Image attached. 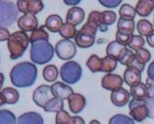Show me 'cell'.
I'll return each instance as SVG.
<instances>
[{"label": "cell", "instance_id": "7a4b0ae2", "mask_svg": "<svg viewBox=\"0 0 154 124\" xmlns=\"http://www.w3.org/2000/svg\"><path fill=\"white\" fill-rule=\"evenodd\" d=\"M55 49L48 40H40L30 43V60L34 64L44 65L53 58Z\"/></svg>", "mask_w": 154, "mask_h": 124}, {"label": "cell", "instance_id": "ffe728a7", "mask_svg": "<svg viewBox=\"0 0 154 124\" xmlns=\"http://www.w3.org/2000/svg\"><path fill=\"white\" fill-rule=\"evenodd\" d=\"M85 11L79 7H72L66 14V22L73 25L74 27L80 25L85 18Z\"/></svg>", "mask_w": 154, "mask_h": 124}, {"label": "cell", "instance_id": "cb8c5ba5", "mask_svg": "<svg viewBox=\"0 0 154 124\" xmlns=\"http://www.w3.org/2000/svg\"><path fill=\"white\" fill-rule=\"evenodd\" d=\"M63 25V19L62 17L59 16V15H56V14H53V15H50L46 21H45V28H47L51 32H59L62 26Z\"/></svg>", "mask_w": 154, "mask_h": 124}, {"label": "cell", "instance_id": "681fc988", "mask_svg": "<svg viewBox=\"0 0 154 124\" xmlns=\"http://www.w3.org/2000/svg\"><path fill=\"white\" fill-rule=\"evenodd\" d=\"M3 82H4V75L1 73V85H0V86H1V87L3 86Z\"/></svg>", "mask_w": 154, "mask_h": 124}, {"label": "cell", "instance_id": "b9f144b4", "mask_svg": "<svg viewBox=\"0 0 154 124\" xmlns=\"http://www.w3.org/2000/svg\"><path fill=\"white\" fill-rule=\"evenodd\" d=\"M121 0H99V3L107 8H115L118 6H119L121 4Z\"/></svg>", "mask_w": 154, "mask_h": 124}, {"label": "cell", "instance_id": "8fae6325", "mask_svg": "<svg viewBox=\"0 0 154 124\" xmlns=\"http://www.w3.org/2000/svg\"><path fill=\"white\" fill-rule=\"evenodd\" d=\"M123 83L124 79L120 75L115 74H106L101 80V86L106 90L113 92L115 90L122 88Z\"/></svg>", "mask_w": 154, "mask_h": 124}, {"label": "cell", "instance_id": "6da1fadb", "mask_svg": "<svg viewBox=\"0 0 154 124\" xmlns=\"http://www.w3.org/2000/svg\"><path fill=\"white\" fill-rule=\"evenodd\" d=\"M11 83L17 87H29L34 85L38 76L36 65L29 62H23L16 65L9 74Z\"/></svg>", "mask_w": 154, "mask_h": 124}, {"label": "cell", "instance_id": "e0dca14e", "mask_svg": "<svg viewBox=\"0 0 154 124\" xmlns=\"http://www.w3.org/2000/svg\"><path fill=\"white\" fill-rule=\"evenodd\" d=\"M130 93L125 88L115 90L111 93L110 99L116 107H124L130 101Z\"/></svg>", "mask_w": 154, "mask_h": 124}, {"label": "cell", "instance_id": "7bdbcfd3", "mask_svg": "<svg viewBox=\"0 0 154 124\" xmlns=\"http://www.w3.org/2000/svg\"><path fill=\"white\" fill-rule=\"evenodd\" d=\"M147 74H148V81L154 83V61L151 62L150 65H149Z\"/></svg>", "mask_w": 154, "mask_h": 124}, {"label": "cell", "instance_id": "8d00e7d4", "mask_svg": "<svg viewBox=\"0 0 154 124\" xmlns=\"http://www.w3.org/2000/svg\"><path fill=\"white\" fill-rule=\"evenodd\" d=\"M45 26H42L40 28H38L36 30L32 31L29 39H30V43H34L36 40H49V34L47 33V31H45L44 30Z\"/></svg>", "mask_w": 154, "mask_h": 124}, {"label": "cell", "instance_id": "d6a6232c", "mask_svg": "<svg viewBox=\"0 0 154 124\" xmlns=\"http://www.w3.org/2000/svg\"><path fill=\"white\" fill-rule=\"evenodd\" d=\"M136 9H135L129 4H124L121 6L119 9V16L120 18L126 20H134V17L136 16Z\"/></svg>", "mask_w": 154, "mask_h": 124}, {"label": "cell", "instance_id": "ab89813d", "mask_svg": "<svg viewBox=\"0 0 154 124\" xmlns=\"http://www.w3.org/2000/svg\"><path fill=\"white\" fill-rule=\"evenodd\" d=\"M119 62L121 65H126V66L128 67V66L132 65L135 63V53L132 52V50L128 49L126 53L124 54V56Z\"/></svg>", "mask_w": 154, "mask_h": 124}, {"label": "cell", "instance_id": "83f0119b", "mask_svg": "<svg viewBox=\"0 0 154 124\" xmlns=\"http://www.w3.org/2000/svg\"><path fill=\"white\" fill-rule=\"evenodd\" d=\"M135 30V22L134 20H126L123 18H119L118 21V31H120L125 34L133 35Z\"/></svg>", "mask_w": 154, "mask_h": 124}, {"label": "cell", "instance_id": "e575fe53", "mask_svg": "<svg viewBox=\"0 0 154 124\" xmlns=\"http://www.w3.org/2000/svg\"><path fill=\"white\" fill-rule=\"evenodd\" d=\"M108 124H135L134 119L124 114H116L110 118Z\"/></svg>", "mask_w": 154, "mask_h": 124}, {"label": "cell", "instance_id": "ac0fdd59", "mask_svg": "<svg viewBox=\"0 0 154 124\" xmlns=\"http://www.w3.org/2000/svg\"><path fill=\"white\" fill-rule=\"evenodd\" d=\"M19 93L17 89L13 87H5L0 92V106L4 104L14 105L18 101Z\"/></svg>", "mask_w": 154, "mask_h": 124}, {"label": "cell", "instance_id": "60d3db41", "mask_svg": "<svg viewBox=\"0 0 154 124\" xmlns=\"http://www.w3.org/2000/svg\"><path fill=\"white\" fill-rule=\"evenodd\" d=\"M132 37H133V35L125 34V33H122L120 31H117V33H116V40H117L118 43H119L120 44L125 45V46L128 45Z\"/></svg>", "mask_w": 154, "mask_h": 124}, {"label": "cell", "instance_id": "f1b7e54d", "mask_svg": "<svg viewBox=\"0 0 154 124\" xmlns=\"http://www.w3.org/2000/svg\"><path fill=\"white\" fill-rule=\"evenodd\" d=\"M86 66L92 73H98L102 71V58L92 54L86 61Z\"/></svg>", "mask_w": 154, "mask_h": 124}, {"label": "cell", "instance_id": "4dcf8cb0", "mask_svg": "<svg viewBox=\"0 0 154 124\" xmlns=\"http://www.w3.org/2000/svg\"><path fill=\"white\" fill-rule=\"evenodd\" d=\"M137 30L141 37H148L153 30V25L147 19H140L137 23Z\"/></svg>", "mask_w": 154, "mask_h": 124}, {"label": "cell", "instance_id": "7c38bea8", "mask_svg": "<svg viewBox=\"0 0 154 124\" xmlns=\"http://www.w3.org/2000/svg\"><path fill=\"white\" fill-rule=\"evenodd\" d=\"M141 72L142 71L135 65L127 67L124 72V82L130 87L139 85L141 83Z\"/></svg>", "mask_w": 154, "mask_h": 124}, {"label": "cell", "instance_id": "f907efd6", "mask_svg": "<svg viewBox=\"0 0 154 124\" xmlns=\"http://www.w3.org/2000/svg\"><path fill=\"white\" fill-rule=\"evenodd\" d=\"M153 26H154V22H153Z\"/></svg>", "mask_w": 154, "mask_h": 124}, {"label": "cell", "instance_id": "603a6c76", "mask_svg": "<svg viewBox=\"0 0 154 124\" xmlns=\"http://www.w3.org/2000/svg\"><path fill=\"white\" fill-rule=\"evenodd\" d=\"M135 9L140 17H149L154 9V1L153 0H140L137 2Z\"/></svg>", "mask_w": 154, "mask_h": 124}, {"label": "cell", "instance_id": "7dc6e473", "mask_svg": "<svg viewBox=\"0 0 154 124\" xmlns=\"http://www.w3.org/2000/svg\"><path fill=\"white\" fill-rule=\"evenodd\" d=\"M89 124H101L98 120H96V119H93L89 122Z\"/></svg>", "mask_w": 154, "mask_h": 124}, {"label": "cell", "instance_id": "7402d4cb", "mask_svg": "<svg viewBox=\"0 0 154 124\" xmlns=\"http://www.w3.org/2000/svg\"><path fill=\"white\" fill-rule=\"evenodd\" d=\"M17 124H44V119L40 113L29 111L19 116Z\"/></svg>", "mask_w": 154, "mask_h": 124}, {"label": "cell", "instance_id": "52a82bcc", "mask_svg": "<svg viewBox=\"0 0 154 124\" xmlns=\"http://www.w3.org/2000/svg\"><path fill=\"white\" fill-rule=\"evenodd\" d=\"M129 115L137 122L144 121L149 116V109L145 101L131 99L128 103Z\"/></svg>", "mask_w": 154, "mask_h": 124}, {"label": "cell", "instance_id": "2e32d148", "mask_svg": "<svg viewBox=\"0 0 154 124\" xmlns=\"http://www.w3.org/2000/svg\"><path fill=\"white\" fill-rule=\"evenodd\" d=\"M150 90L147 84L140 83L139 85L130 87V95L133 99L147 102L150 98Z\"/></svg>", "mask_w": 154, "mask_h": 124}, {"label": "cell", "instance_id": "f35d334b", "mask_svg": "<svg viewBox=\"0 0 154 124\" xmlns=\"http://www.w3.org/2000/svg\"><path fill=\"white\" fill-rule=\"evenodd\" d=\"M117 20V14L111 10H105L102 12V22L104 26L107 27L114 24Z\"/></svg>", "mask_w": 154, "mask_h": 124}, {"label": "cell", "instance_id": "ee69618b", "mask_svg": "<svg viewBox=\"0 0 154 124\" xmlns=\"http://www.w3.org/2000/svg\"><path fill=\"white\" fill-rule=\"evenodd\" d=\"M0 40L1 41H5V40H8V39L10 38L11 34L9 33V31L8 30V29L6 28H1L0 30Z\"/></svg>", "mask_w": 154, "mask_h": 124}, {"label": "cell", "instance_id": "f546056e", "mask_svg": "<svg viewBox=\"0 0 154 124\" xmlns=\"http://www.w3.org/2000/svg\"><path fill=\"white\" fill-rule=\"evenodd\" d=\"M77 32L78 30H76L75 27L70 23H63V25L62 26L59 33L60 35L64 39V40H70V39H75Z\"/></svg>", "mask_w": 154, "mask_h": 124}, {"label": "cell", "instance_id": "1f68e13d", "mask_svg": "<svg viewBox=\"0 0 154 124\" xmlns=\"http://www.w3.org/2000/svg\"><path fill=\"white\" fill-rule=\"evenodd\" d=\"M89 21L94 23L96 26L98 27V30H100L101 32H106L107 31V27L104 26L103 22H102V12L99 11H92L89 16H88V19Z\"/></svg>", "mask_w": 154, "mask_h": 124}, {"label": "cell", "instance_id": "ba28073f", "mask_svg": "<svg viewBox=\"0 0 154 124\" xmlns=\"http://www.w3.org/2000/svg\"><path fill=\"white\" fill-rule=\"evenodd\" d=\"M55 52L62 60L72 59L76 54V46L71 40H61L55 45Z\"/></svg>", "mask_w": 154, "mask_h": 124}, {"label": "cell", "instance_id": "f6af8a7d", "mask_svg": "<svg viewBox=\"0 0 154 124\" xmlns=\"http://www.w3.org/2000/svg\"><path fill=\"white\" fill-rule=\"evenodd\" d=\"M146 38H147V39H146L147 43H148L150 47L154 48V30H153L152 32H151L148 37H146Z\"/></svg>", "mask_w": 154, "mask_h": 124}, {"label": "cell", "instance_id": "484cf974", "mask_svg": "<svg viewBox=\"0 0 154 124\" xmlns=\"http://www.w3.org/2000/svg\"><path fill=\"white\" fill-rule=\"evenodd\" d=\"M64 108V102L63 99L57 98V97H53L51 100H50L46 106L43 108L45 112H55L58 113L62 110H63Z\"/></svg>", "mask_w": 154, "mask_h": 124}, {"label": "cell", "instance_id": "d6986e66", "mask_svg": "<svg viewBox=\"0 0 154 124\" xmlns=\"http://www.w3.org/2000/svg\"><path fill=\"white\" fill-rule=\"evenodd\" d=\"M127 50H128L127 46L120 44L117 40H113L106 46V56H109L113 59H116L117 61H119L124 56Z\"/></svg>", "mask_w": 154, "mask_h": 124}, {"label": "cell", "instance_id": "bcb514c9", "mask_svg": "<svg viewBox=\"0 0 154 124\" xmlns=\"http://www.w3.org/2000/svg\"><path fill=\"white\" fill-rule=\"evenodd\" d=\"M63 2H64L65 5H68V6H74V5L79 4L81 1H80V0H64Z\"/></svg>", "mask_w": 154, "mask_h": 124}, {"label": "cell", "instance_id": "d4e9b609", "mask_svg": "<svg viewBox=\"0 0 154 124\" xmlns=\"http://www.w3.org/2000/svg\"><path fill=\"white\" fill-rule=\"evenodd\" d=\"M150 58H151L150 52L147 49L142 48L135 52V63L133 65L138 66L141 71H143L144 65L150 60Z\"/></svg>", "mask_w": 154, "mask_h": 124}, {"label": "cell", "instance_id": "836d02e7", "mask_svg": "<svg viewBox=\"0 0 154 124\" xmlns=\"http://www.w3.org/2000/svg\"><path fill=\"white\" fill-rule=\"evenodd\" d=\"M118 62L116 59H113L109 56H105L102 58V71L103 73L111 74L118 66Z\"/></svg>", "mask_w": 154, "mask_h": 124}, {"label": "cell", "instance_id": "9a60e30c", "mask_svg": "<svg viewBox=\"0 0 154 124\" xmlns=\"http://www.w3.org/2000/svg\"><path fill=\"white\" fill-rule=\"evenodd\" d=\"M51 90L53 93L54 97L60 98V99H67L74 93L72 88L68 85L64 84L62 82H55L51 85Z\"/></svg>", "mask_w": 154, "mask_h": 124}, {"label": "cell", "instance_id": "9c48e42d", "mask_svg": "<svg viewBox=\"0 0 154 124\" xmlns=\"http://www.w3.org/2000/svg\"><path fill=\"white\" fill-rule=\"evenodd\" d=\"M54 97L51 87L48 85H42L38 87L32 94V99L35 104L40 107V108H44L47 103L51 100Z\"/></svg>", "mask_w": 154, "mask_h": 124}, {"label": "cell", "instance_id": "3957f363", "mask_svg": "<svg viewBox=\"0 0 154 124\" xmlns=\"http://www.w3.org/2000/svg\"><path fill=\"white\" fill-rule=\"evenodd\" d=\"M30 43V39L28 34L22 30L15 31L11 34L8 40V48L11 60L20 58Z\"/></svg>", "mask_w": 154, "mask_h": 124}, {"label": "cell", "instance_id": "5b68a950", "mask_svg": "<svg viewBox=\"0 0 154 124\" xmlns=\"http://www.w3.org/2000/svg\"><path fill=\"white\" fill-rule=\"evenodd\" d=\"M83 70L81 65L74 61H68L60 69V76L66 84L73 85L82 77Z\"/></svg>", "mask_w": 154, "mask_h": 124}, {"label": "cell", "instance_id": "8992f818", "mask_svg": "<svg viewBox=\"0 0 154 124\" xmlns=\"http://www.w3.org/2000/svg\"><path fill=\"white\" fill-rule=\"evenodd\" d=\"M19 10L17 5L11 1L0 2V26L6 28L11 26L18 17Z\"/></svg>", "mask_w": 154, "mask_h": 124}, {"label": "cell", "instance_id": "30bf717a", "mask_svg": "<svg viewBox=\"0 0 154 124\" xmlns=\"http://www.w3.org/2000/svg\"><path fill=\"white\" fill-rule=\"evenodd\" d=\"M17 7L19 12L36 15L43 9L44 5L42 0H17Z\"/></svg>", "mask_w": 154, "mask_h": 124}, {"label": "cell", "instance_id": "d590c367", "mask_svg": "<svg viewBox=\"0 0 154 124\" xmlns=\"http://www.w3.org/2000/svg\"><path fill=\"white\" fill-rule=\"evenodd\" d=\"M17 119L13 112L8 110L0 111V124H16Z\"/></svg>", "mask_w": 154, "mask_h": 124}, {"label": "cell", "instance_id": "44dd1931", "mask_svg": "<svg viewBox=\"0 0 154 124\" xmlns=\"http://www.w3.org/2000/svg\"><path fill=\"white\" fill-rule=\"evenodd\" d=\"M55 124H85L83 118L78 116H70L66 110H62L56 113Z\"/></svg>", "mask_w": 154, "mask_h": 124}, {"label": "cell", "instance_id": "4316f807", "mask_svg": "<svg viewBox=\"0 0 154 124\" xmlns=\"http://www.w3.org/2000/svg\"><path fill=\"white\" fill-rule=\"evenodd\" d=\"M60 75V72L58 71V68L53 65H49L43 68L42 71V76L45 81L53 83L57 80L58 76Z\"/></svg>", "mask_w": 154, "mask_h": 124}, {"label": "cell", "instance_id": "74e56055", "mask_svg": "<svg viewBox=\"0 0 154 124\" xmlns=\"http://www.w3.org/2000/svg\"><path fill=\"white\" fill-rule=\"evenodd\" d=\"M144 44H145V40L143 39V37H141L140 35H133L128 46L130 48V50H134L137 52L142 49Z\"/></svg>", "mask_w": 154, "mask_h": 124}, {"label": "cell", "instance_id": "c3c4849f", "mask_svg": "<svg viewBox=\"0 0 154 124\" xmlns=\"http://www.w3.org/2000/svg\"><path fill=\"white\" fill-rule=\"evenodd\" d=\"M150 98L153 100V102H154V86L152 87V88H151V97H150Z\"/></svg>", "mask_w": 154, "mask_h": 124}, {"label": "cell", "instance_id": "4fadbf2b", "mask_svg": "<svg viewBox=\"0 0 154 124\" xmlns=\"http://www.w3.org/2000/svg\"><path fill=\"white\" fill-rule=\"evenodd\" d=\"M38 22L35 15L32 14H24L17 19V27L20 30L27 31H34L38 29Z\"/></svg>", "mask_w": 154, "mask_h": 124}, {"label": "cell", "instance_id": "277c9868", "mask_svg": "<svg viewBox=\"0 0 154 124\" xmlns=\"http://www.w3.org/2000/svg\"><path fill=\"white\" fill-rule=\"evenodd\" d=\"M98 30V27L94 23L87 20V22L77 32L75 37V43L80 48H89L94 44L95 34Z\"/></svg>", "mask_w": 154, "mask_h": 124}, {"label": "cell", "instance_id": "5bb4252c", "mask_svg": "<svg viewBox=\"0 0 154 124\" xmlns=\"http://www.w3.org/2000/svg\"><path fill=\"white\" fill-rule=\"evenodd\" d=\"M68 105L71 112L73 114H78L85 108L86 99L83 95L79 93H73L68 98Z\"/></svg>", "mask_w": 154, "mask_h": 124}]
</instances>
